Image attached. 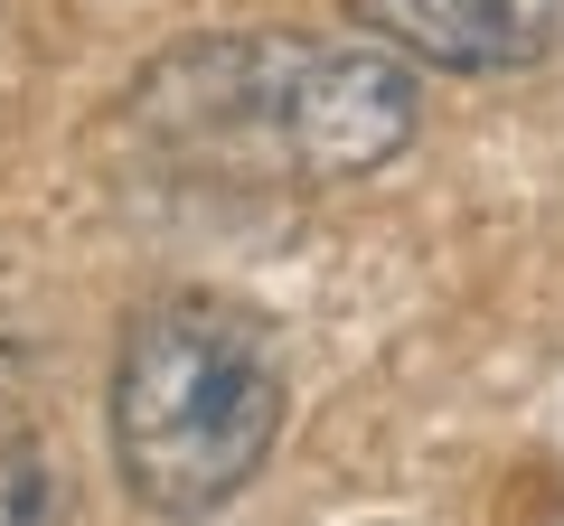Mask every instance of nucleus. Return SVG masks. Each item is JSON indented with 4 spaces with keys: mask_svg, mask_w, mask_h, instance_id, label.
<instances>
[{
    "mask_svg": "<svg viewBox=\"0 0 564 526\" xmlns=\"http://www.w3.org/2000/svg\"><path fill=\"white\" fill-rule=\"evenodd\" d=\"M292 376L263 310L226 292H151L122 320L104 432L113 470L151 517H217L282 442Z\"/></svg>",
    "mask_w": 564,
    "mask_h": 526,
    "instance_id": "obj_1",
    "label": "nucleus"
},
{
    "mask_svg": "<svg viewBox=\"0 0 564 526\" xmlns=\"http://www.w3.org/2000/svg\"><path fill=\"white\" fill-rule=\"evenodd\" d=\"M141 122L188 151H254L292 179H367L423 122V85L386 47H329L282 29L188 39L141 76Z\"/></svg>",
    "mask_w": 564,
    "mask_h": 526,
    "instance_id": "obj_2",
    "label": "nucleus"
},
{
    "mask_svg": "<svg viewBox=\"0 0 564 526\" xmlns=\"http://www.w3.org/2000/svg\"><path fill=\"white\" fill-rule=\"evenodd\" d=\"M348 29L404 66L443 76H518L564 47V0H348Z\"/></svg>",
    "mask_w": 564,
    "mask_h": 526,
    "instance_id": "obj_3",
    "label": "nucleus"
},
{
    "mask_svg": "<svg viewBox=\"0 0 564 526\" xmlns=\"http://www.w3.org/2000/svg\"><path fill=\"white\" fill-rule=\"evenodd\" d=\"M0 526H66V470L47 442H0Z\"/></svg>",
    "mask_w": 564,
    "mask_h": 526,
    "instance_id": "obj_4",
    "label": "nucleus"
}]
</instances>
